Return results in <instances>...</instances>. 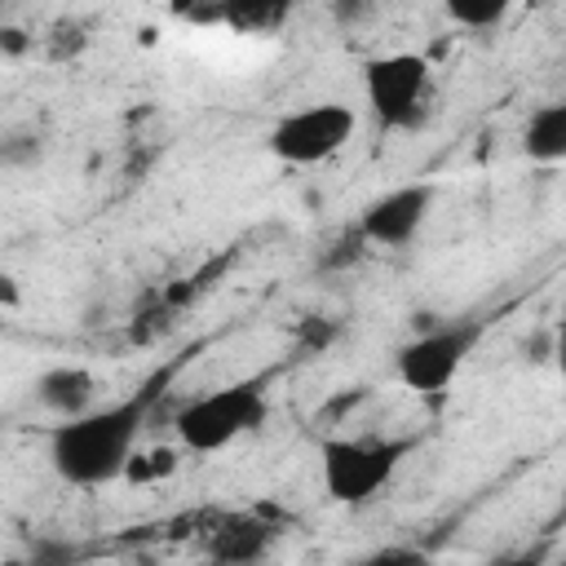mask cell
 <instances>
[{
    "mask_svg": "<svg viewBox=\"0 0 566 566\" xmlns=\"http://www.w3.org/2000/svg\"><path fill=\"white\" fill-rule=\"evenodd\" d=\"M168 371L150 376L137 394L111 402V407H88L84 416H66L49 433V464L62 482L71 486H102L128 473L142 424L150 420V407L164 394Z\"/></svg>",
    "mask_w": 566,
    "mask_h": 566,
    "instance_id": "cell-1",
    "label": "cell"
},
{
    "mask_svg": "<svg viewBox=\"0 0 566 566\" xmlns=\"http://www.w3.org/2000/svg\"><path fill=\"white\" fill-rule=\"evenodd\" d=\"M411 451H416V438H323L318 478L327 500L349 509L376 500Z\"/></svg>",
    "mask_w": 566,
    "mask_h": 566,
    "instance_id": "cell-2",
    "label": "cell"
},
{
    "mask_svg": "<svg viewBox=\"0 0 566 566\" xmlns=\"http://www.w3.org/2000/svg\"><path fill=\"white\" fill-rule=\"evenodd\" d=\"M265 416H270L265 385L261 380H239V385L190 398L186 407H177L172 424H177V442L186 451L208 455V451L230 447L243 433H256L265 424Z\"/></svg>",
    "mask_w": 566,
    "mask_h": 566,
    "instance_id": "cell-3",
    "label": "cell"
},
{
    "mask_svg": "<svg viewBox=\"0 0 566 566\" xmlns=\"http://www.w3.org/2000/svg\"><path fill=\"white\" fill-rule=\"evenodd\" d=\"M429 57L420 53H380L363 62V93L380 128L402 133L429 119Z\"/></svg>",
    "mask_w": 566,
    "mask_h": 566,
    "instance_id": "cell-4",
    "label": "cell"
},
{
    "mask_svg": "<svg viewBox=\"0 0 566 566\" xmlns=\"http://www.w3.org/2000/svg\"><path fill=\"white\" fill-rule=\"evenodd\" d=\"M482 336L478 318H460V323H429L420 327L398 354H394V376L411 389V394H442L455 371L464 367V358L473 354Z\"/></svg>",
    "mask_w": 566,
    "mask_h": 566,
    "instance_id": "cell-5",
    "label": "cell"
},
{
    "mask_svg": "<svg viewBox=\"0 0 566 566\" xmlns=\"http://www.w3.org/2000/svg\"><path fill=\"white\" fill-rule=\"evenodd\" d=\"M358 128V115L349 102H314V106H301L292 115H283L270 133H265V146L274 159L283 164H323L332 159Z\"/></svg>",
    "mask_w": 566,
    "mask_h": 566,
    "instance_id": "cell-6",
    "label": "cell"
},
{
    "mask_svg": "<svg viewBox=\"0 0 566 566\" xmlns=\"http://www.w3.org/2000/svg\"><path fill=\"white\" fill-rule=\"evenodd\" d=\"M429 208H433V186H424V181L394 186L358 212V230L371 248H402L420 234Z\"/></svg>",
    "mask_w": 566,
    "mask_h": 566,
    "instance_id": "cell-7",
    "label": "cell"
},
{
    "mask_svg": "<svg viewBox=\"0 0 566 566\" xmlns=\"http://www.w3.org/2000/svg\"><path fill=\"white\" fill-rule=\"evenodd\" d=\"M279 526L261 522L256 513H239V517H226L212 535H208V553L217 562H256L270 553Z\"/></svg>",
    "mask_w": 566,
    "mask_h": 566,
    "instance_id": "cell-8",
    "label": "cell"
},
{
    "mask_svg": "<svg viewBox=\"0 0 566 566\" xmlns=\"http://www.w3.org/2000/svg\"><path fill=\"white\" fill-rule=\"evenodd\" d=\"M93 389H97V380H93V371L88 367H49L40 380H35V398L49 407V411H57L62 420L66 416H84L88 407H93Z\"/></svg>",
    "mask_w": 566,
    "mask_h": 566,
    "instance_id": "cell-9",
    "label": "cell"
},
{
    "mask_svg": "<svg viewBox=\"0 0 566 566\" xmlns=\"http://www.w3.org/2000/svg\"><path fill=\"white\" fill-rule=\"evenodd\" d=\"M522 150L535 164H562L566 159V97L531 111V119L522 128Z\"/></svg>",
    "mask_w": 566,
    "mask_h": 566,
    "instance_id": "cell-10",
    "label": "cell"
},
{
    "mask_svg": "<svg viewBox=\"0 0 566 566\" xmlns=\"http://www.w3.org/2000/svg\"><path fill=\"white\" fill-rule=\"evenodd\" d=\"M296 4L301 0H217L212 18L234 27V31H274V27L287 22V13Z\"/></svg>",
    "mask_w": 566,
    "mask_h": 566,
    "instance_id": "cell-11",
    "label": "cell"
},
{
    "mask_svg": "<svg viewBox=\"0 0 566 566\" xmlns=\"http://www.w3.org/2000/svg\"><path fill=\"white\" fill-rule=\"evenodd\" d=\"M513 4L517 0H442L447 18L455 27H464V31H491V27H500L513 13Z\"/></svg>",
    "mask_w": 566,
    "mask_h": 566,
    "instance_id": "cell-12",
    "label": "cell"
},
{
    "mask_svg": "<svg viewBox=\"0 0 566 566\" xmlns=\"http://www.w3.org/2000/svg\"><path fill=\"white\" fill-rule=\"evenodd\" d=\"M172 310H177V301L164 292L159 301H150V305H142L137 314H133V323H128V340L133 345H155L159 336H168L172 332Z\"/></svg>",
    "mask_w": 566,
    "mask_h": 566,
    "instance_id": "cell-13",
    "label": "cell"
},
{
    "mask_svg": "<svg viewBox=\"0 0 566 566\" xmlns=\"http://www.w3.org/2000/svg\"><path fill=\"white\" fill-rule=\"evenodd\" d=\"M363 256H367V239H363L358 226H349V230H340V234L318 252V270H349V265H358Z\"/></svg>",
    "mask_w": 566,
    "mask_h": 566,
    "instance_id": "cell-14",
    "label": "cell"
},
{
    "mask_svg": "<svg viewBox=\"0 0 566 566\" xmlns=\"http://www.w3.org/2000/svg\"><path fill=\"white\" fill-rule=\"evenodd\" d=\"M336 336H340L336 318H323V314H310V318H301V327H296V340H301V349H310V354H323Z\"/></svg>",
    "mask_w": 566,
    "mask_h": 566,
    "instance_id": "cell-15",
    "label": "cell"
},
{
    "mask_svg": "<svg viewBox=\"0 0 566 566\" xmlns=\"http://www.w3.org/2000/svg\"><path fill=\"white\" fill-rule=\"evenodd\" d=\"M172 469H177V451L159 447V451H150V455H133L128 478H133V482H155V478H168Z\"/></svg>",
    "mask_w": 566,
    "mask_h": 566,
    "instance_id": "cell-16",
    "label": "cell"
},
{
    "mask_svg": "<svg viewBox=\"0 0 566 566\" xmlns=\"http://www.w3.org/2000/svg\"><path fill=\"white\" fill-rule=\"evenodd\" d=\"M327 13H332L336 27L358 31V27H367L376 18V0H327Z\"/></svg>",
    "mask_w": 566,
    "mask_h": 566,
    "instance_id": "cell-17",
    "label": "cell"
},
{
    "mask_svg": "<svg viewBox=\"0 0 566 566\" xmlns=\"http://www.w3.org/2000/svg\"><path fill=\"white\" fill-rule=\"evenodd\" d=\"M0 159L9 168H22V164H35L40 159V146H35V137H9L4 150H0Z\"/></svg>",
    "mask_w": 566,
    "mask_h": 566,
    "instance_id": "cell-18",
    "label": "cell"
},
{
    "mask_svg": "<svg viewBox=\"0 0 566 566\" xmlns=\"http://www.w3.org/2000/svg\"><path fill=\"white\" fill-rule=\"evenodd\" d=\"M0 49H4V57H22V53L31 49V40H27L22 27H4V31H0Z\"/></svg>",
    "mask_w": 566,
    "mask_h": 566,
    "instance_id": "cell-19",
    "label": "cell"
},
{
    "mask_svg": "<svg viewBox=\"0 0 566 566\" xmlns=\"http://www.w3.org/2000/svg\"><path fill=\"white\" fill-rule=\"evenodd\" d=\"M553 354H557V367H562V376H566V318H562L557 332H553Z\"/></svg>",
    "mask_w": 566,
    "mask_h": 566,
    "instance_id": "cell-20",
    "label": "cell"
},
{
    "mask_svg": "<svg viewBox=\"0 0 566 566\" xmlns=\"http://www.w3.org/2000/svg\"><path fill=\"white\" fill-rule=\"evenodd\" d=\"M18 301V287H13V279H4V305H13Z\"/></svg>",
    "mask_w": 566,
    "mask_h": 566,
    "instance_id": "cell-21",
    "label": "cell"
}]
</instances>
